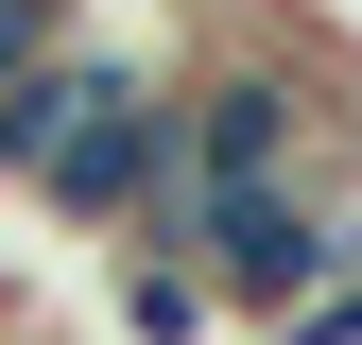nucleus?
Segmentation results:
<instances>
[{"label": "nucleus", "instance_id": "f257e3e1", "mask_svg": "<svg viewBox=\"0 0 362 345\" xmlns=\"http://www.w3.org/2000/svg\"><path fill=\"white\" fill-rule=\"evenodd\" d=\"M86 52H104V35H86ZM173 190H190V104H173L156 52H104V86L69 104V139L35 156L18 207H52V225H86V242H139Z\"/></svg>", "mask_w": 362, "mask_h": 345}, {"label": "nucleus", "instance_id": "f03ea898", "mask_svg": "<svg viewBox=\"0 0 362 345\" xmlns=\"http://www.w3.org/2000/svg\"><path fill=\"white\" fill-rule=\"evenodd\" d=\"M104 311H121V345H207V328H242V311H224V276H207L190 242H121Z\"/></svg>", "mask_w": 362, "mask_h": 345}, {"label": "nucleus", "instance_id": "7ed1b4c3", "mask_svg": "<svg viewBox=\"0 0 362 345\" xmlns=\"http://www.w3.org/2000/svg\"><path fill=\"white\" fill-rule=\"evenodd\" d=\"M259 345H362V259H345V276H310L293 311H259Z\"/></svg>", "mask_w": 362, "mask_h": 345}]
</instances>
